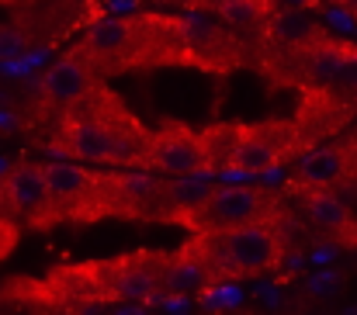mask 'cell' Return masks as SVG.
Masks as SVG:
<instances>
[{
  "label": "cell",
  "mask_w": 357,
  "mask_h": 315,
  "mask_svg": "<svg viewBox=\"0 0 357 315\" xmlns=\"http://www.w3.org/2000/svg\"><path fill=\"white\" fill-rule=\"evenodd\" d=\"M24 45H28L24 31H17V28H0V59H14V56H21Z\"/></svg>",
  "instance_id": "17"
},
{
  "label": "cell",
  "mask_w": 357,
  "mask_h": 315,
  "mask_svg": "<svg viewBox=\"0 0 357 315\" xmlns=\"http://www.w3.org/2000/svg\"><path fill=\"white\" fill-rule=\"evenodd\" d=\"M347 177H354V153L347 142L305 149L298 167H295V180L302 187H330L333 191Z\"/></svg>",
  "instance_id": "14"
},
{
  "label": "cell",
  "mask_w": 357,
  "mask_h": 315,
  "mask_svg": "<svg viewBox=\"0 0 357 315\" xmlns=\"http://www.w3.org/2000/svg\"><path fill=\"white\" fill-rule=\"evenodd\" d=\"M351 10H354V17H357V0H354V7H351Z\"/></svg>",
  "instance_id": "20"
},
{
  "label": "cell",
  "mask_w": 357,
  "mask_h": 315,
  "mask_svg": "<svg viewBox=\"0 0 357 315\" xmlns=\"http://www.w3.org/2000/svg\"><path fill=\"white\" fill-rule=\"evenodd\" d=\"M3 198L10 211L24 215L31 225H49V194H45L42 163H17L3 177Z\"/></svg>",
  "instance_id": "13"
},
{
  "label": "cell",
  "mask_w": 357,
  "mask_h": 315,
  "mask_svg": "<svg viewBox=\"0 0 357 315\" xmlns=\"http://www.w3.org/2000/svg\"><path fill=\"white\" fill-rule=\"evenodd\" d=\"M215 177L212 174H191V177H177L163 187V218L170 222H188L195 211L202 208L212 191H215Z\"/></svg>",
  "instance_id": "15"
},
{
  "label": "cell",
  "mask_w": 357,
  "mask_h": 315,
  "mask_svg": "<svg viewBox=\"0 0 357 315\" xmlns=\"http://www.w3.org/2000/svg\"><path fill=\"white\" fill-rule=\"evenodd\" d=\"M42 174L49 194V225L59 218L94 222L108 215V174H94L70 160L42 163Z\"/></svg>",
  "instance_id": "5"
},
{
  "label": "cell",
  "mask_w": 357,
  "mask_h": 315,
  "mask_svg": "<svg viewBox=\"0 0 357 315\" xmlns=\"http://www.w3.org/2000/svg\"><path fill=\"white\" fill-rule=\"evenodd\" d=\"M219 17L229 28H250V24H260V21L274 17V0H236V3L222 7Z\"/></svg>",
  "instance_id": "16"
},
{
  "label": "cell",
  "mask_w": 357,
  "mask_h": 315,
  "mask_svg": "<svg viewBox=\"0 0 357 315\" xmlns=\"http://www.w3.org/2000/svg\"><path fill=\"white\" fill-rule=\"evenodd\" d=\"M212 246L215 281L222 277H264L281 267L284 260V232L278 218L253 222L222 236H205Z\"/></svg>",
  "instance_id": "4"
},
{
  "label": "cell",
  "mask_w": 357,
  "mask_h": 315,
  "mask_svg": "<svg viewBox=\"0 0 357 315\" xmlns=\"http://www.w3.org/2000/svg\"><path fill=\"white\" fill-rule=\"evenodd\" d=\"M184 21V63H195L202 70H233L239 63L236 42L222 35L212 21L202 17V10H191Z\"/></svg>",
  "instance_id": "10"
},
{
  "label": "cell",
  "mask_w": 357,
  "mask_h": 315,
  "mask_svg": "<svg viewBox=\"0 0 357 315\" xmlns=\"http://www.w3.org/2000/svg\"><path fill=\"white\" fill-rule=\"evenodd\" d=\"M208 139V160L215 167H229L243 174H264L291 156H302L305 135L298 121H253V125H226L215 132H205Z\"/></svg>",
  "instance_id": "3"
},
{
  "label": "cell",
  "mask_w": 357,
  "mask_h": 315,
  "mask_svg": "<svg viewBox=\"0 0 357 315\" xmlns=\"http://www.w3.org/2000/svg\"><path fill=\"white\" fill-rule=\"evenodd\" d=\"M278 218V198L257 184H219L212 198L195 211L184 225L195 236H222L253 222Z\"/></svg>",
  "instance_id": "6"
},
{
  "label": "cell",
  "mask_w": 357,
  "mask_h": 315,
  "mask_svg": "<svg viewBox=\"0 0 357 315\" xmlns=\"http://www.w3.org/2000/svg\"><path fill=\"white\" fill-rule=\"evenodd\" d=\"M149 135L153 132L132 111H125L115 94L98 87L84 105L63 114L49 146L84 163H101L112 170H146Z\"/></svg>",
  "instance_id": "1"
},
{
  "label": "cell",
  "mask_w": 357,
  "mask_h": 315,
  "mask_svg": "<svg viewBox=\"0 0 357 315\" xmlns=\"http://www.w3.org/2000/svg\"><path fill=\"white\" fill-rule=\"evenodd\" d=\"M229 3H236V0H191L188 10H208V14H219V10L229 7Z\"/></svg>",
  "instance_id": "18"
},
{
  "label": "cell",
  "mask_w": 357,
  "mask_h": 315,
  "mask_svg": "<svg viewBox=\"0 0 357 315\" xmlns=\"http://www.w3.org/2000/svg\"><path fill=\"white\" fill-rule=\"evenodd\" d=\"M167 253H132L108 263H91V274L98 277L94 291L101 298H125V302H146L160 295V274H163Z\"/></svg>",
  "instance_id": "8"
},
{
  "label": "cell",
  "mask_w": 357,
  "mask_h": 315,
  "mask_svg": "<svg viewBox=\"0 0 357 315\" xmlns=\"http://www.w3.org/2000/svg\"><path fill=\"white\" fill-rule=\"evenodd\" d=\"M302 211H305V218L312 222L316 232L330 236L344 249H357V215L340 201L337 191L302 187Z\"/></svg>",
  "instance_id": "11"
},
{
  "label": "cell",
  "mask_w": 357,
  "mask_h": 315,
  "mask_svg": "<svg viewBox=\"0 0 357 315\" xmlns=\"http://www.w3.org/2000/svg\"><path fill=\"white\" fill-rule=\"evenodd\" d=\"M77 56L87 59V66L98 77L174 66L184 63V21L160 14L101 17L84 31Z\"/></svg>",
  "instance_id": "2"
},
{
  "label": "cell",
  "mask_w": 357,
  "mask_h": 315,
  "mask_svg": "<svg viewBox=\"0 0 357 315\" xmlns=\"http://www.w3.org/2000/svg\"><path fill=\"white\" fill-rule=\"evenodd\" d=\"M156 177H191V174H212L208 160V139L205 132H195L191 125L167 121L149 135V163Z\"/></svg>",
  "instance_id": "7"
},
{
  "label": "cell",
  "mask_w": 357,
  "mask_h": 315,
  "mask_svg": "<svg viewBox=\"0 0 357 315\" xmlns=\"http://www.w3.org/2000/svg\"><path fill=\"white\" fill-rule=\"evenodd\" d=\"M233 315H243V312H233Z\"/></svg>",
  "instance_id": "21"
},
{
  "label": "cell",
  "mask_w": 357,
  "mask_h": 315,
  "mask_svg": "<svg viewBox=\"0 0 357 315\" xmlns=\"http://www.w3.org/2000/svg\"><path fill=\"white\" fill-rule=\"evenodd\" d=\"M98 87H101V77H98V73L87 66V59H80L77 52L56 59V63L49 66V73L42 77V94H45V101L56 107H66V111L84 105Z\"/></svg>",
  "instance_id": "12"
},
{
  "label": "cell",
  "mask_w": 357,
  "mask_h": 315,
  "mask_svg": "<svg viewBox=\"0 0 357 315\" xmlns=\"http://www.w3.org/2000/svg\"><path fill=\"white\" fill-rule=\"evenodd\" d=\"M215 284V267H212V246L205 236L188 239L181 249L167 253L163 274H160V295L170 298H188Z\"/></svg>",
  "instance_id": "9"
},
{
  "label": "cell",
  "mask_w": 357,
  "mask_h": 315,
  "mask_svg": "<svg viewBox=\"0 0 357 315\" xmlns=\"http://www.w3.org/2000/svg\"><path fill=\"white\" fill-rule=\"evenodd\" d=\"M153 3H160V7H188L191 0H153Z\"/></svg>",
  "instance_id": "19"
}]
</instances>
